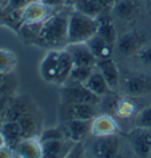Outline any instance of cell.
Here are the masks:
<instances>
[{"label": "cell", "mask_w": 151, "mask_h": 158, "mask_svg": "<svg viewBox=\"0 0 151 158\" xmlns=\"http://www.w3.org/2000/svg\"><path fill=\"white\" fill-rule=\"evenodd\" d=\"M89 47L91 48L92 53L96 56L97 59L102 58H110L112 54V51L115 47L111 46L103 37H100L98 33H96L92 38L86 41Z\"/></svg>", "instance_id": "obj_20"}, {"label": "cell", "mask_w": 151, "mask_h": 158, "mask_svg": "<svg viewBox=\"0 0 151 158\" xmlns=\"http://www.w3.org/2000/svg\"><path fill=\"white\" fill-rule=\"evenodd\" d=\"M99 19L74 10L69 17V43H82L87 41L98 32ZM67 43V44H69Z\"/></svg>", "instance_id": "obj_2"}, {"label": "cell", "mask_w": 151, "mask_h": 158, "mask_svg": "<svg viewBox=\"0 0 151 158\" xmlns=\"http://www.w3.org/2000/svg\"><path fill=\"white\" fill-rule=\"evenodd\" d=\"M65 137V133L61 129L58 127H50V129H46L41 132L39 137L40 143L41 142H46V140H63Z\"/></svg>", "instance_id": "obj_29"}, {"label": "cell", "mask_w": 151, "mask_h": 158, "mask_svg": "<svg viewBox=\"0 0 151 158\" xmlns=\"http://www.w3.org/2000/svg\"><path fill=\"white\" fill-rule=\"evenodd\" d=\"M18 123L21 129V133H23V138H31V137H36L37 132H38V125H37V120L33 117L32 114L25 112L19 119Z\"/></svg>", "instance_id": "obj_23"}, {"label": "cell", "mask_w": 151, "mask_h": 158, "mask_svg": "<svg viewBox=\"0 0 151 158\" xmlns=\"http://www.w3.org/2000/svg\"><path fill=\"white\" fill-rule=\"evenodd\" d=\"M15 67V56L12 52L0 50V72L6 74Z\"/></svg>", "instance_id": "obj_27"}, {"label": "cell", "mask_w": 151, "mask_h": 158, "mask_svg": "<svg viewBox=\"0 0 151 158\" xmlns=\"http://www.w3.org/2000/svg\"><path fill=\"white\" fill-rule=\"evenodd\" d=\"M10 1H11V0H0V5H1V6H6Z\"/></svg>", "instance_id": "obj_36"}, {"label": "cell", "mask_w": 151, "mask_h": 158, "mask_svg": "<svg viewBox=\"0 0 151 158\" xmlns=\"http://www.w3.org/2000/svg\"><path fill=\"white\" fill-rule=\"evenodd\" d=\"M138 60L146 67H151V45H145L143 46L137 53Z\"/></svg>", "instance_id": "obj_30"}, {"label": "cell", "mask_w": 151, "mask_h": 158, "mask_svg": "<svg viewBox=\"0 0 151 158\" xmlns=\"http://www.w3.org/2000/svg\"><path fill=\"white\" fill-rule=\"evenodd\" d=\"M61 99L65 104L99 105L102 98L92 93L84 84H65V87L61 90Z\"/></svg>", "instance_id": "obj_3"}, {"label": "cell", "mask_w": 151, "mask_h": 158, "mask_svg": "<svg viewBox=\"0 0 151 158\" xmlns=\"http://www.w3.org/2000/svg\"><path fill=\"white\" fill-rule=\"evenodd\" d=\"M92 155L100 158H115L119 153V139L115 135L97 137L92 143Z\"/></svg>", "instance_id": "obj_8"}, {"label": "cell", "mask_w": 151, "mask_h": 158, "mask_svg": "<svg viewBox=\"0 0 151 158\" xmlns=\"http://www.w3.org/2000/svg\"><path fill=\"white\" fill-rule=\"evenodd\" d=\"M102 2L103 7H113V5L118 1V0H99Z\"/></svg>", "instance_id": "obj_33"}, {"label": "cell", "mask_w": 151, "mask_h": 158, "mask_svg": "<svg viewBox=\"0 0 151 158\" xmlns=\"http://www.w3.org/2000/svg\"><path fill=\"white\" fill-rule=\"evenodd\" d=\"M84 145L80 142H73V145L70 148V150L67 151L65 157H83L84 156Z\"/></svg>", "instance_id": "obj_32"}, {"label": "cell", "mask_w": 151, "mask_h": 158, "mask_svg": "<svg viewBox=\"0 0 151 158\" xmlns=\"http://www.w3.org/2000/svg\"><path fill=\"white\" fill-rule=\"evenodd\" d=\"M150 157H151V151H150Z\"/></svg>", "instance_id": "obj_38"}, {"label": "cell", "mask_w": 151, "mask_h": 158, "mask_svg": "<svg viewBox=\"0 0 151 158\" xmlns=\"http://www.w3.org/2000/svg\"><path fill=\"white\" fill-rule=\"evenodd\" d=\"M70 14L56 13L41 23L36 43L41 47H59L67 45Z\"/></svg>", "instance_id": "obj_1"}, {"label": "cell", "mask_w": 151, "mask_h": 158, "mask_svg": "<svg viewBox=\"0 0 151 158\" xmlns=\"http://www.w3.org/2000/svg\"><path fill=\"white\" fill-rule=\"evenodd\" d=\"M135 126L137 127H144L151 130V106L145 107L144 110L138 113L135 118Z\"/></svg>", "instance_id": "obj_28"}, {"label": "cell", "mask_w": 151, "mask_h": 158, "mask_svg": "<svg viewBox=\"0 0 151 158\" xmlns=\"http://www.w3.org/2000/svg\"><path fill=\"white\" fill-rule=\"evenodd\" d=\"M76 10L97 18L103 10V5L99 0H78Z\"/></svg>", "instance_id": "obj_25"}, {"label": "cell", "mask_w": 151, "mask_h": 158, "mask_svg": "<svg viewBox=\"0 0 151 158\" xmlns=\"http://www.w3.org/2000/svg\"><path fill=\"white\" fill-rule=\"evenodd\" d=\"M146 45V37L139 31H131L120 35L116 41V50L122 57L132 56Z\"/></svg>", "instance_id": "obj_4"}, {"label": "cell", "mask_w": 151, "mask_h": 158, "mask_svg": "<svg viewBox=\"0 0 151 158\" xmlns=\"http://www.w3.org/2000/svg\"><path fill=\"white\" fill-rule=\"evenodd\" d=\"M24 113H25V107L20 103H14L12 105L5 106L0 116L1 124L8 123V122H17Z\"/></svg>", "instance_id": "obj_24"}, {"label": "cell", "mask_w": 151, "mask_h": 158, "mask_svg": "<svg viewBox=\"0 0 151 158\" xmlns=\"http://www.w3.org/2000/svg\"><path fill=\"white\" fill-rule=\"evenodd\" d=\"M97 33L100 37H103L111 46L115 47L116 41L118 39V34H117V30H116V27L113 25L112 20L99 19V27Z\"/></svg>", "instance_id": "obj_22"}, {"label": "cell", "mask_w": 151, "mask_h": 158, "mask_svg": "<svg viewBox=\"0 0 151 158\" xmlns=\"http://www.w3.org/2000/svg\"><path fill=\"white\" fill-rule=\"evenodd\" d=\"M65 50L72 58L73 64L76 66H89L94 67L97 63L96 56L92 53L86 41L82 43H69L65 46Z\"/></svg>", "instance_id": "obj_7"}, {"label": "cell", "mask_w": 151, "mask_h": 158, "mask_svg": "<svg viewBox=\"0 0 151 158\" xmlns=\"http://www.w3.org/2000/svg\"><path fill=\"white\" fill-rule=\"evenodd\" d=\"M148 5H149V7L151 8V0H148Z\"/></svg>", "instance_id": "obj_37"}, {"label": "cell", "mask_w": 151, "mask_h": 158, "mask_svg": "<svg viewBox=\"0 0 151 158\" xmlns=\"http://www.w3.org/2000/svg\"><path fill=\"white\" fill-rule=\"evenodd\" d=\"M125 93L132 97H141L151 92V76L144 73H131L123 80Z\"/></svg>", "instance_id": "obj_5"}, {"label": "cell", "mask_w": 151, "mask_h": 158, "mask_svg": "<svg viewBox=\"0 0 151 158\" xmlns=\"http://www.w3.org/2000/svg\"><path fill=\"white\" fill-rule=\"evenodd\" d=\"M63 150H65V139L41 142V157L54 158L65 156Z\"/></svg>", "instance_id": "obj_21"}, {"label": "cell", "mask_w": 151, "mask_h": 158, "mask_svg": "<svg viewBox=\"0 0 151 158\" xmlns=\"http://www.w3.org/2000/svg\"><path fill=\"white\" fill-rule=\"evenodd\" d=\"M17 156L25 158L41 157V143L36 137L23 138L14 149Z\"/></svg>", "instance_id": "obj_17"}, {"label": "cell", "mask_w": 151, "mask_h": 158, "mask_svg": "<svg viewBox=\"0 0 151 158\" xmlns=\"http://www.w3.org/2000/svg\"><path fill=\"white\" fill-rule=\"evenodd\" d=\"M112 12L118 19L131 21L141 12V2L138 0H118L112 7Z\"/></svg>", "instance_id": "obj_13"}, {"label": "cell", "mask_w": 151, "mask_h": 158, "mask_svg": "<svg viewBox=\"0 0 151 158\" xmlns=\"http://www.w3.org/2000/svg\"><path fill=\"white\" fill-rule=\"evenodd\" d=\"M50 15V7L43 2H33L26 6L21 14V20L25 24H40Z\"/></svg>", "instance_id": "obj_12"}, {"label": "cell", "mask_w": 151, "mask_h": 158, "mask_svg": "<svg viewBox=\"0 0 151 158\" xmlns=\"http://www.w3.org/2000/svg\"><path fill=\"white\" fill-rule=\"evenodd\" d=\"M73 64L72 58L69 54V52L65 48H63L61 51H59V63H58V73H57V78L54 84L57 85H65L66 81L70 78V74L72 71Z\"/></svg>", "instance_id": "obj_19"}, {"label": "cell", "mask_w": 151, "mask_h": 158, "mask_svg": "<svg viewBox=\"0 0 151 158\" xmlns=\"http://www.w3.org/2000/svg\"><path fill=\"white\" fill-rule=\"evenodd\" d=\"M66 119L92 120L96 116V106L92 104H66Z\"/></svg>", "instance_id": "obj_16"}, {"label": "cell", "mask_w": 151, "mask_h": 158, "mask_svg": "<svg viewBox=\"0 0 151 158\" xmlns=\"http://www.w3.org/2000/svg\"><path fill=\"white\" fill-rule=\"evenodd\" d=\"M96 67V66H94ZM94 67H89V66H73L70 78L66 83L71 81V84H84L86 79L90 77Z\"/></svg>", "instance_id": "obj_26"}, {"label": "cell", "mask_w": 151, "mask_h": 158, "mask_svg": "<svg viewBox=\"0 0 151 158\" xmlns=\"http://www.w3.org/2000/svg\"><path fill=\"white\" fill-rule=\"evenodd\" d=\"M132 112H133V105L131 104V102H128V100H120L117 107V111L116 113L122 116V117H126V116H130Z\"/></svg>", "instance_id": "obj_31"}, {"label": "cell", "mask_w": 151, "mask_h": 158, "mask_svg": "<svg viewBox=\"0 0 151 158\" xmlns=\"http://www.w3.org/2000/svg\"><path fill=\"white\" fill-rule=\"evenodd\" d=\"M4 81H5V74L0 72V86L4 85Z\"/></svg>", "instance_id": "obj_34"}, {"label": "cell", "mask_w": 151, "mask_h": 158, "mask_svg": "<svg viewBox=\"0 0 151 158\" xmlns=\"http://www.w3.org/2000/svg\"><path fill=\"white\" fill-rule=\"evenodd\" d=\"M84 86L87 87L92 93H94L96 96H98L100 98H103V97L113 92L110 89V86L107 85L105 78L103 77V74L100 73V71L97 67L93 69L90 77L86 79V81L84 83Z\"/></svg>", "instance_id": "obj_15"}, {"label": "cell", "mask_w": 151, "mask_h": 158, "mask_svg": "<svg viewBox=\"0 0 151 158\" xmlns=\"http://www.w3.org/2000/svg\"><path fill=\"white\" fill-rule=\"evenodd\" d=\"M92 120H82V119H69L66 120L65 131L67 139L70 142H82L85 136L91 132Z\"/></svg>", "instance_id": "obj_10"}, {"label": "cell", "mask_w": 151, "mask_h": 158, "mask_svg": "<svg viewBox=\"0 0 151 158\" xmlns=\"http://www.w3.org/2000/svg\"><path fill=\"white\" fill-rule=\"evenodd\" d=\"M129 143L132 151L138 157H150L151 151V130L144 127L133 129L129 133Z\"/></svg>", "instance_id": "obj_6"}, {"label": "cell", "mask_w": 151, "mask_h": 158, "mask_svg": "<svg viewBox=\"0 0 151 158\" xmlns=\"http://www.w3.org/2000/svg\"><path fill=\"white\" fill-rule=\"evenodd\" d=\"M58 63H59L58 50H51L46 53L45 58L40 64V74L46 83L54 84L58 73Z\"/></svg>", "instance_id": "obj_11"}, {"label": "cell", "mask_w": 151, "mask_h": 158, "mask_svg": "<svg viewBox=\"0 0 151 158\" xmlns=\"http://www.w3.org/2000/svg\"><path fill=\"white\" fill-rule=\"evenodd\" d=\"M118 131V125L109 114H102L99 117L92 119L91 123V133L94 137H103L116 135Z\"/></svg>", "instance_id": "obj_14"}, {"label": "cell", "mask_w": 151, "mask_h": 158, "mask_svg": "<svg viewBox=\"0 0 151 158\" xmlns=\"http://www.w3.org/2000/svg\"><path fill=\"white\" fill-rule=\"evenodd\" d=\"M5 144V139H4V137H2V135H1V132H0V149L4 146Z\"/></svg>", "instance_id": "obj_35"}, {"label": "cell", "mask_w": 151, "mask_h": 158, "mask_svg": "<svg viewBox=\"0 0 151 158\" xmlns=\"http://www.w3.org/2000/svg\"><path fill=\"white\" fill-rule=\"evenodd\" d=\"M0 132H1L2 137L5 139V144L14 151L18 143L23 139V133H21V129H20L18 120L1 124Z\"/></svg>", "instance_id": "obj_18"}, {"label": "cell", "mask_w": 151, "mask_h": 158, "mask_svg": "<svg viewBox=\"0 0 151 158\" xmlns=\"http://www.w3.org/2000/svg\"><path fill=\"white\" fill-rule=\"evenodd\" d=\"M96 67L98 69L100 73L103 74V77L105 78L107 85L110 86L112 91L115 92L119 87V70L115 60L110 58H102L97 59Z\"/></svg>", "instance_id": "obj_9"}]
</instances>
